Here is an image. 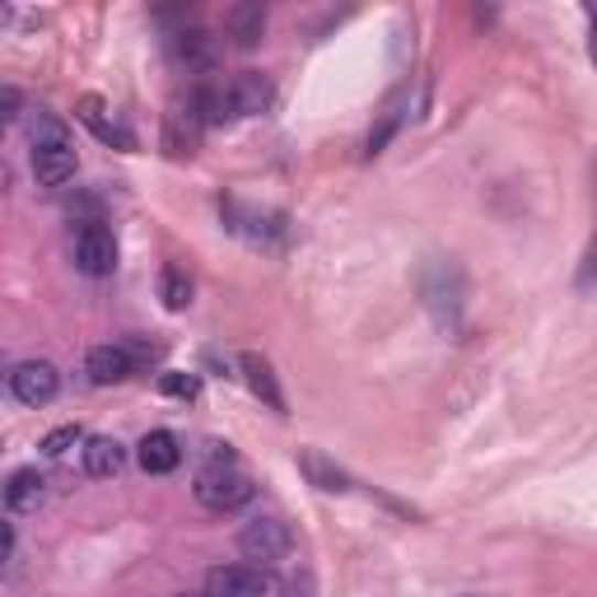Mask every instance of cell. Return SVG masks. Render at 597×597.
Masks as SVG:
<instances>
[{
    "mask_svg": "<svg viewBox=\"0 0 597 597\" xmlns=\"http://www.w3.org/2000/svg\"><path fill=\"white\" fill-rule=\"evenodd\" d=\"M238 551H243L257 569H267V565H281L294 551V536L281 519H252L243 532H238Z\"/></svg>",
    "mask_w": 597,
    "mask_h": 597,
    "instance_id": "6da1fadb",
    "label": "cell"
},
{
    "mask_svg": "<svg viewBox=\"0 0 597 597\" xmlns=\"http://www.w3.org/2000/svg\"><path fill=\"white\" fill-rule=\"evenodd\" d=\"M252 495H257L252 481H248V476H238L234 467H220V471H202V476H196V500H202L206 509H215V513L243 509Z\"/></svg>",
    "mask_w": 597,
    "mask_h": 597,
    "instance_id": "7a4b0ae2",
    "label": "cell"
},
{
    "mask_svg": "<svg viewBox=\"0 0 597 597\" xmlns=\"http://www.w3.org/2000/svg\"><path fill=\"white\" fill-rule=\"evenodd\" d=\"M202 131H206V122H202V112H196V98L192 94L173 98L169 112H164V150L173 159H187V154H196V145H202Z\"/></svg>",
    "mask_w": 597,
    "mask_h": 597,
    "instance_id": "3957f363",
    "label": "cell"
},
{
    "mask_svg": "<svg viewBox=\"0 0 597 597\" xmlns=\"http://www.w3.org/2000/svg\"><path fill=\"white\" fill-rule=\"evenodd\" d=\"M75 267L85 275H112L117 271V238L108 225L85 220L75 234Z\"/></svg>",
    "mask_w": 597,
    "mask_h": 597,
    "instance_id": "277c9868",
    "label": "cell"
},
{
    "mask_svg": "<svg viewBox=\"0 0 597 597\" xmlns=\"http://www.w3.org/2000/svg\"><path fill=\"white\" fill-rule=\"evenodd\" d=\"M267 569L257 565H215L206 574V597H267Z\"/></svg>",
    "mask_w": 597,
    "mask_h": 597,
    "instance_id": "5b68a950",
    "label": "cell"
},
{
    "mask_svg": "<svg viewBox=\"0 0 597 597\" xmlns=\"http://www.w3.org/2000/svg\"><path fill=\"white\" fill-rule=\"evenodd\" d=\"M10 388L24 406H47L52 397L62 392V373H56V365H47V360H29L10 373Z\"/></svg>",
    "mask_w": 597,
    "mask_h": 597,
    "instance_id": "8992f818",
    "label": "cell"
},
{
    "mask_svg": "<svg viewBox=\"0 0 597 597\" xmlns=\"http://www.w3.org/2000/svg\"><path fill=\"white\" fill-rule=\"evenodd\" d=\"M225 94H229L234 117H262V112L271 108V98H275L271 79H267L262 70H243V75H234V85H229Z\"/></svg>",
    "mask_w": 597,
    "mask_h": 597,
    "instance_id": "52a82bcc",
    "label": "cell"
},
{
    "mask_svg": "<svg viewBox=\"0 0 597 597\" xmlns=\"http://www.w3.org/2000/svg\"><path fill=\"white\" fill-rule=\"evenodd\" d=\"M135 457H141V467L150 476H169V471H177V463H183V444H177V434H169V430H150L141 439V448H135Z\"/></svg>",
    "mask_w": 597,
    "mask_h": 597,
    "instance_id": "ba28073f",
    "label": "cell"
},
{
    "mask_svg": "<svg viewBox=\"0 0 597 597\" xmlns=\"http://www.w3.org/2000/svg\"><path fill=\"white\" fill-rule=\"evenodd\" d=\"M262 29H267V10L252 6V0H238V6L225 10V33L234 47H257L262 43Z\"/></svg>",
    "mask_w": 597,
    "mask_h": 597,
    "instance_id": "9c48e42d",
    "label": "cell"
},
{
    "mask_svg": "<svg viewBox=\"0 0 597 597\" xmlns=\"http://www.w3.org/2000/svg\"><path fill=\"white\" fill-rule=\"evenodd\" d=\"M79 169V159L70 145H43V150H33V177L43 187H66L70 177Z\"/></svg>",
    "mask_w": 597,
    "mask_h": 597,
    "instance_id": "30bf717a",
    "label": "cell"
},
{
    "mask_svg": "<svg viewBox=\"0 0 597 597\" xmlns=\"http://www.w3.org/2000/svg\"><path fill=\"white\" fill-rule=\"evenodd\" d=\"M85 373H89V383L108 388V383H122V378H131L135 365H131V355L122 346H94L89 360H85Z\"/></svg>",
    "mask_w": 597,
    "mask_h": 597,
    "instance_id": "8fae6325",
    "label": "cell"
},
{
    "mask_svg": "<svg viewBox=\"0 0 597 597\" xmlns=\"http://www.w3.org/2000/svg\"><path fill=\"white\" fill-rule=\"evenodd\" d=\"M75 117H79V122H85V127L98 135V141H108V145H122V150H135V141H131V135H127L122 127H117V122H108V104H104V98H98V94H85V98H79Z\"/></svg>",
    "mask_w": 597,
    "mask_h": 597,
    "instance_id": "7c38bea8",
    "label": "cell"
},
{
    "mask_svg": "<svg viewBox=\"0 0 597 597\" xmlns=\"http://www.w3.org/2000/svg\"><path fill=\"white\" fill-rule=\"evenodd\" d=\"M238 369H243L248 388H252L257 397H262V402H267L271 411H285V397H281V388H275V373H271V365H267V355L243 350V355H238Z\"/></svg>",
    "mask_w": 597,
    "mask_h": 597,
    "instance_id": "4fadbf2b",
    "label": "cell"
},
{
    "mask_svg": "<svg viewBox=\"0 0 597 597\" xmlns=\"http://www.w3.org/2000/svg\"><path fill=\"white\" fill-rule=\"evenodd\" d=\"M298 471H304V476H308V486H317V490H336V495L350 490V476L336 467L327 453H317V448H304V453H298Z\"/></svg>",
    "mask_w": 597,
    "mask_h": 597,
    "instance_id": "5bb4252c",
    "label": "cell"
},
{
    "mask_svg": "<svg viewBox=\"0 0 597 597\" xmlns=\"http://www.w3.org/2000/svg\"><path fill=\"white\" fill-rule=\"evenodd\" d=\"M127 463V448L112 439V434H94V439H85V471L89 476H117Z\"/></svg>",
    "mask_w": 597,
    "mask_h": 597,
    "instance_id": "9a60e30c",
    "label": "cell"
},
{
    "mask_svg": "<svg viewBox=\"0 0 597 597\" xmlns=\"http://www.w3.org/2000/svg\"><path fill=\"white\" fill-rule=\"evenodd\" d=\"M43 476H37L33 467H24V471H14L10 476V486H6V504L14 509V513H33L37 504H43Z\"/></svg>",
    "mask_w": 597,
    "mask_h": 597,
    "instance_id": "2e32d148",
    "label": "cell"
},
{
    "mask_svg": "<svg viewBox=\"0 0 597 597\" xmlns=\"http://www.w3.org/2000/svg\"><path fill=\"white\" fill-rule=\"evenodd\" d=\"M29 141H33V150H43V145H70V131H66V122L56 112H29Z\"/></svg>",
    "mask_w": 597,
    "mask_h": 597,
    "instance_id": "e0dca14e",
    "label": "cell"
},
{
    "mask_svg": "<svg viewBox=\"0 0 597 597\" xmlns=\"http://www.w3.org/2000/svg\"><path fill=\"white\" fill-rule=\"evenodd\" d=\"M173 56H177V62H187V66H210V62H215L210 33H202V29L177 33V37H173Z\"/></svg>",
    "mask_w": 597,
    "mask_h": 597,
    "instance_id": "ac0fdd59",
    "label": "cell"
},
{
    "mask_svg": "<svg viewBox=\"0 0 597 597\" xmlns=\"http://www.w3.org/2000/svg\"><path fill=\"white\" fill-rule=\"evenodd\" d=\"M159 298H164V308L183 313L192 304V281L177 267H164V275H159Z\"/></svg>",
    "mask_w": 597,
    "mask_h": 597,
    "instance_id": "d6986e66",
    "label": "cell"
},
{
    "mask_svg": "<svg viewBox=\"0 0 597 597\" xmlns=\"http://www.w3.org/2000/svg\"><path fill=\"white\" fill-rule=\"evenodd\" d=\"M159 392H164V397H183V402H192V397L202 392V378H196V373H159Z\"/></svg>",
    "mask_w": 597,
    "mask_h": 597,
    "instance_id": "ffe728a7",
    "label": "cell"
},
{
    "mask_svg": "<svg viewBox=\"0 0 597 597\" xmlns=\"http://www.w3.org/2000/svg\"><path fill=\"white\" fill-rule=\"evenodd\" d=\"M402 127V104H392L383 112V122H378V131H369V154H383V145L392 141V131Z\"/></svg>",
    "mask_w": 597,
    "mask_h": 597,
    "instance_id": "44dd1931",
    "label": "cell"
},
{
    "mask_svg": "<svg viewBox=\"0 0 597 597\" xmlns=\"http://www.w3.org/2000/svg\"><path fill=\"white\" fill-rule=\"evenodd\" d=\"M79 439H85V434H79V425H62V430H52L47 439H43V453H47V457H62V453H70Z\"/></svg>",
    "mask_w": 597,
    "mask_h": 597,
    "instance_id": "7402d4cb",
    "label": "cell"
},
{
    "mask_svg": "<svg viewBox=\"0 0 597 597\" xmlns=\"http://www.w3.org/2000/svg\"><path fill=\"white\" fill-rule=\"evenodd\" d=\"M19 112H24V94L10 89V85H0V127H6L10 117H19Z\"/></svg>",
    "mask_w": 597,
    "mask_h": 597,
    "instance_id": "603a6c76",
    "label": "cell"
},
{
    "mask_svg": "<svg viewBox=\"0 0 597 597\" xmlns=\"http://www.w3.org/2000/svg\"><path fill=\"white\" fill-rule=\"evenodd\" d=\"M313 588H317L313 574L304 569V574H290V579L281 584V597H313Z\"/></svg>",
    "mask_w": 597,
    "mask_h": 597,
    "instance_id": "cb8c5ba5",
    "label": "cell"
},
{
    "mask_svg": "<svg viewBox=\"0 0 597 597\" xmlns=\"http://www.w3.org/2000/svg\"><path fill=\"white\" fill-rule=\"evenodd\" d=\"M206 463H210L206 471H220V467H234V448H229V444H220V439H210V444H206Z\"/></svg>",
    "mask_w": 597,
    "mask_h": 597,
    "instance_id": "d4e9b609",
    "label": "cell"
},
{
    "mask_svg": "<svg viewBox=\"0 0 597 597\" xmlns=\"http://www.w3.org/2000/svg\"><path fill=\"white\" fill-rule=\"evenodd\" d=\"M10 551H14V523L0 519V561H10Z\"/></svg>",
    "mask_w": 597,
    "mask_h": 597,
    "instance_id": "484cf974",
    "label": "cell"
},
{
    "mask_svg": "<svg viewBox=\"0 0 597 597\" xmlns=\"http://www.w3.org/2000/svg\"><path fill=\"white\" fill-rule=\"evenodd\" d=\"M6 19H10V10H6V6H0V24H6Z\"/></svg>",
    "mask_w": 597,
    "mask_h": 597,
    "instance_id": "4316f807",
    "label": "cell"
},
{
    "mask_svg": "<svg viewBox=\"0 0 597 597\" xmlns=\"http://www.w3.org/2000/svg\"><path fill=\"white\" fill-rule=\"evenodd\" d=\"M183 597H206V593H183Z\"/></svg>",
    "mask_w": 597,
    "mask_h": 597,
    "instance_id": "83f0119b",
    "label": "cell"
}]
</instances>
